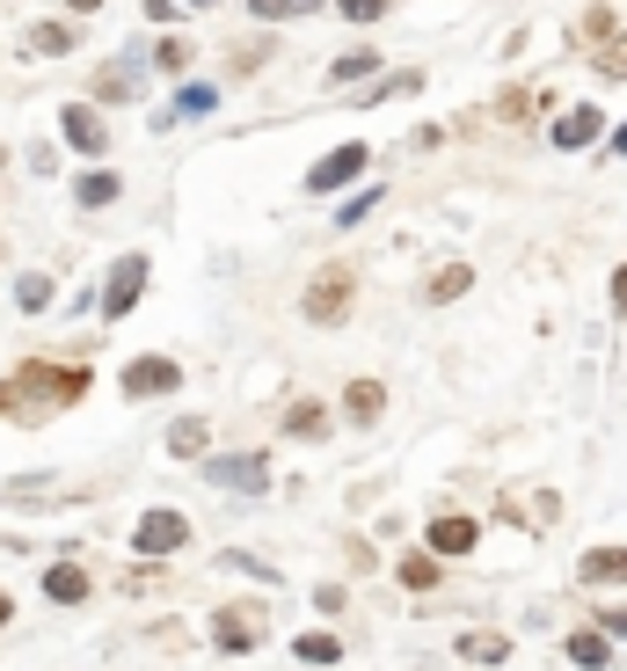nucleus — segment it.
Returning <instances> with one entry per match:
<instances>
[{
  "instance_id": "1",
  "label": "nucleus",
  "mask_w": 627,
  "mask_h": 671,
  "mask_svg": "<svg viewBox=\"0 0 627 671\" xmlns=\"http://www.w3.org/2000/svg\"><path fill=\"white\" fill-rule=\"evenodd\" d=\"M88 394V365H52V358H30L16 380H0V416L8 424H44L52 409L81 402Z\"/></svg>"
},
{
  "instance_id": "2",
  "label": "nucleus",
  "mask_w": 627,
  "mask_h": 671,
  "mask_svg": "<svg viewBox=\"0 0 627 671\" xmlns=\"http://www.w3.org/2000/svg\"><path fill=\"white\" fill-rule=\"evenodd\" d=\"M350 292H358V270H350V264L314 270V285H307V300H299V314H307L314 329H336V321L350 314Z\"/></svg>"
},
{
  "instance_id": "3",
  "label": "nucleus",
  "mask_w": 627,
  "mask_h": 671,
  "mask_svg": "<svg viewBox=\"0 0 627 671\" xmlns=\"http://www.w3.org/2000/svg\"><path fill=\"white\" fill-rule=\"evenodd\" d=\"M212 642L227 657H248L263 642V606H219V613H212Z\"/></svg>"
},
{
  "instance_id": "4",
  "label": "nucleus",
  "mask_w": 627,
  "mask_h": 671,
  "mask_svg": "<svg viewBox=\"0 0 627 671\" xmlns=\"http://www.w3.org/2000/svg\"><path fill=\"white\" fill-rule=\"evenodd\" d=\"M140 292H146V256H117V264H110V278H103V314L124 321L132 307H140Z\"/></svg>"
},
{
  "instance_id": "5",
  "label": "nucleus",
  "mask_w": 627,
  "mask_h": 671,
  "mask_svg": "<svg viewBox=\"0 0 627 671\" xmlns=\"http://www.w3.org/2000/svg\"><path fill=\"white\" fill-rule=\"evenodd\" d=\"M358 176H366V146L343 140L336 154H321V161L307 168V190H314V197H329V190H343V183H358Z\"/></svg>"
},
{
  "instance_id": "6",
  "label": "nucleus",
  "mask_w": 627,
  "mask_h": 671,
  "mask_svg": "<svg viewBox=\"0 0 627 671\" xmlns=\"http://www.w3.org/2000/svg\"><path fill=\"white\" fill-rule=\"evenodd\" d=\"M132 548L154 562V555H175V548H191V518L183 512H146L140 533H132Z\"/></svg>"
},
{
  "instance_id": "7",
  "label": "nucleus",
  "mask_w": 627,
  "mask_h": 671,
  "mask_svg": "<svg viewBox=\"0 0 627 671\" xmlns=\"http://www.w3.org/2000/svg\"><path fill=\"white\" fill-rule=\"evenodd\" d=\"M205 482H219V489H241V496H256L263 482H270V467H263V453H219V460H205Z\"/></svg>"
},
{
  "instance_id": "8",
  "label": "nucleus",
  "mask_w": 627,
  "mask_h": 671,
  "mask_svg": "<svg viewBox=\"0 0 627 671\" xmlns=\"http://www.w3.org/2000/svg\"><path fill=\"white\" fill-rule=\"evenodd\" d=\"M59 132H66L73 154H103V146H110V124L95 117V103H66V110H59Z\"/></svg>"
},
{
  "instance_id": "9",
  "label": "nucleus",
  "mask_w": 627,
  "mask_h": 671,
  "mask_svg": "<svg viewBox=\"0 0 627 671\" xmlns=\"http://www.w3.org/2000/svg\"><path fill=\"white\" fill-rule=\"evenodd\" d=\"M175 380H183V365H175V358H132V365H124V394H132V402L168 394Z\"/></svg>"
},
{
  "instance_id": "10",
  "label": "nucleus",
  "mask_w": 627,
  "mask_h": 671,
  "mask_svg": "<svg viewBox=\"0 0 627 671\" xmlns=\"http://www.w3.org/2000/svg\"><path fill=\"white\" fill-rule=\"evenodd\" d=\"M423 540H431V555H467L474 540H482V526H474L467 512H445V518H431V533H423Z\"/></svg>"
},
{
  "instance_id": "11",
  "label": "nucleus",
  "mask_w": 627,
  "mask_h": 671,
  "mask_svg": "<svg viewBox=\"0 0 627 671\" xmlns=\"http://www.w3.org/2000/svg\"><path fill=\"white\" fill-rule=\"evenodd\" d=\"M44 599H52V606H81L88 599V569L81 562H52V569H44Z\"/></svg>"
},
{
  "instance_id": "12",
  "label": "nucleus",
  "mask_w": 627,
  "mask_h": 671,
  "mask_svg": "<svg viewBox=\"0 0 627 671\" xmlns=\"http://www.w3.org/2000/svg\"><path fill=\"white\" fill-rule=\"evenodd\" d=\"M598 124H606V117H598L592 103H576L569 117L555 124V146H562V154H576V146H592V140H598Z\"/></svg>"
},
{
  "instance_id": "13",
  "label": "nucleus",
  "mask_w": 627,
  "mask_h": 671,
  "mask_svg": "<svg viewBox=\"0 0 627 671\" xmlns=\"http://www.w3.org/2000/svg\"><path fill=\"white\" fill-rule=\"evenodd\" d=\"M576 577L584 584H627V548H592L576 562Z\"/></svg>"
},
{
  "instance_id": "14",
  "label": "nucleus",
  "mask_w": 627,
  "mask_h": 671,
  "mask_svg": "<svg viewBox=\"0 0 627 671\" xmlns=\"http://www.w3.org/2000/svg\"><path fill=\"white\" fill-rule=\"evenodd\" d=\"M562 650H569V664H584V671H606V664H613V642L598 636V628H576Z\"/></svg>"
},
{
  "instance_id": "15",
  "label": "nucleus",
  "mask_w": 627,
  "mask_h": 671,
  "mask_svg": "<svg viewBox=\"0 0 627 671\" xmlns=\"http://www.w3.org/2000/svg\"><path fill=\"white\" fill-rule=\"evenodd\" d=\"M453 650L467 657V664H504V657H511V642H504V636H489V628H467V636H460Z\"/></svg>"
},
{
  "instance_id": "16",
  "label": "nucleus",
  "mask_w": 627,
  "mask_h": 671,
  "mask_svg": "<svg viewBox=\"0 0 627 671\" xmlns=\"http://www.w3.org/2000/svg\"><path fill=\"white\" fill-rule=\"evenodd\" d=\"M343 409H350V424H372V416L387 409V388H380V380H350Z\"/></svg>"
},
{
  "instance_id": "17",
  "label": "nucleus",
  "mask_w": 627,
  "mask_h": 671,
  "mask_svg": "<svg viewBox=\"0 0 627 671\" xmlns=\"http://www.w3.org/2000/svg\"><path fill=\"white\" fill-rule=\"evenodd\" d=\"M212 445V424L205 416H183V424H168V453H183V460H197Z\"/></svg>"
},
{
  "instance_id": "18",
  "label": "nucleus",
  "mask_w": 627,
  "mask_h": 671,
  "mask_svg": "<svg viewBox=\"0 0 627 671\" xmlns=\"http://www.w3.org/2000/svg\"><path fill=\"white\" fill-rule=\"evenodd\" d=\"M285 431H292V438H329V409L321 402H292L285 409Z\"/></svg>"
},
{
  "instance_id": "19",
  "label": "nucleus",
  "mask_w": 627,
  "mask_h": 671,
  "mask_svg": "<svg viewBox=\"0 0 627 671\" xmlns=\"http://www.w3.org/2000/svg\"><path fill=\"white\" fill-rule=\"evenodd\" d=\"M292 657H299V664H336V657H343V642H336L329 628H307V636L292 642Z\"/></svg>"
},
{
  "instance_id": "20",
  "label": "nucleus",
  "mask_w": 627,
  "mask_h": 671,
  "mask_svg": "<svg viewBox=\"0 0 627 671\" xmlns=\"http://www.w3.org/2000/svg\"><path fill=\"white\" fill-rule=\"evenodd\" d=\"M467 285H474V270H467V264H445V270L431 278V307H453Z\"/></svg>"
},
{
  "instance_id": "21",
  "label": "nucleus",
  "mask_w": 627,
  "mask_h": 671,
  "mask_svg": "<svg viewBox=\"0 0 627 671\" xmlns=\"http://www.w3.org/2000/svg\"><path fill=\"white\" fill-rule=\"evenodd\" d=\"M372 66H380V52H343L329 66V81H336V89H350V81H372Z\"/></svg>"
},
{
  "instance_id": "22",
  "label": "nucleus",
  "mask_w": 627,
  "mask_h": 671,
  "mask_svg": "<svg viewBox=\"0 0 627 671\" xmlns=\"http://www.w3.org/2000/svg\"><path fill=\"white\" fill-rule=\"evenodd\" d=\"M16 307H22V314H44V307H52V278H44V270H30V278L16 285Z\"/></svg>"
},
{
  "instance_id": "23",
  "label": "nucleus",
  "mask_w": 627,
  "mask_h": 671,
  "mask_svg": "<svg viewBox=\"0 0 627 671\" xmlns=\"http://www.w3.org/2000/svg\"><path fill=\"white\" fill-rule=\"evenodd\" d=\"M110 197H117V176H110V168H88L81 176V205L95 213V205H110Z\"/></svg>"
},
{
  "instance_id": "24",
  "label": "nucleus",
  "mask_w": 627,
  "mask_h": 671,
  "mask_svg": "<svg viewBox=\"0 0 627 671\" xmlns=\"http://www.w3.org/2000/svg\"><path fill=\"white\" fill-rule=\"evenodd\" d=\"M401 584H409V591H431L438 584V555H401Z\"/></svg>"
},
{
  "instance_id": "25",
  "label": "nucleus",
  "mask_w": 627,
  "mask_h": 671,
  "mask_svg": "<svg viewBox=\"0 0 627 671\" xmlns=\"http://www.w3.org/2000/svg\"><path fill=\"white\" fill-rule=\"evenodd\" d=\"M248 8H256L263 22H285V16H314L321 0H248Z\"/></svg>"
},
{
  "instance_id": "26",
  "label": "nucleus",
  "mask_w": 627,
  "mask_h": 671,
  "mask_svg": "<svg viewBox=\"0 0 627 671\" xmlns=\"http://www.w3.org/2000/svg\"><path fill=\"white\" fill-rule=\"evenodd\" d=\"M66 44H73L66 22H37V30H30V52H66Z\"/></svg>"
},
{
  "instance_id": "27",
  "label": "nucleus",
  "mask_w": 627,
  "mask_h": 671,
  "mask_svg": "<svg viewBox=\"0 0 627 671\" xmlns=\"http://www.w3.org/2000/svg\"><path fill=\"white\" fill-rule=\"evenodd\" d=\"M598 73H606V81H627V37L598 44Z\"/></svg>"
},
{
  "instance_id": "28",
  "label": "nucleus",
  "mask_w": 627,
  "mask_h": 671,
  "mask_svg": "<svg viewBox=\"0 0 627 671\" xmlns=\"http://www.w3.org/2000/svg\"><path fill=\"white\" fill-rule=\"evenodd\" d=\"M154 66L183 73V66H191V44H183V37H161V44H154Z\"/></svg>"
},
{
  "instance_id": "29",
  "label": "nucleus",
  "mask_w": 627,
  "mask_h": 671,
  "mask_svg": "<svg viewBox=\"0 0 627 671\" xmlns=\"http://www.w3.org/2000/svg\"><path fill=\"white\" fill-rule=\"evenodd\" d=\"M212 103H219V95H212L205 81H197V89H183V95H175V117H205Z\"/></svg>"
},
{
  "instance_id": "30",
  "label": "nucleus",
  "mask_w": 627,
  "mask_h": 671,
  "mask_svg": "<svg viewBox=\"0 0 627 671\" xmlns=\"http://www.w3.org/2000/svg\"><path fill=\"white\" fill-rule=\"evenodd\" d=\"M409 89H423V73H387V81H372V103L380 95H409Z\"/></svg>"
},
{
  "instance_id": "31",
  "label": "nucleus",
  "mask_w": 627,
  "mask_h": 671,
  "mask_svg": "<svg viewBox=\"0 0 627 671\" xmlns=\"http://www.w3.org/2000/svg\"><path fill=\"white\" fill-rule=\"evenodd\" d=\"M372 205H380V190H358V197H350V205H343V213H336V227H358V219H366Z\"/></svg>"
},
{
  "instance_id": "32",
  "label": "nucleus",
  "mask_w": 627,
  "mask_h": 671,
  "mask_svg": "<svg viewBox=\"0 0 627 671\" xmlns=\"http://www.w3.org/2000/svg\"><path fill=\"white\" fill-rule=\"evenodd\" d=\"M314 613H321V620L343 613V584H321V591H314Z\"/></svg>"
},
{
  "instance_id": "33",
  "label": "nucleus",
  "mask_w": 627,
  "mask_h": 671,
  "mask_svg": "<svg viewBox=\"0 0 627 671\" xmlns=\"http://www.w3.org/2000/svg\"><path fill=\"white\" fill-rule=\"evenodd\" d=\"M336 8H343L350 22H380L387 16V0H336Z\"/></svg>"
},
{
  "instance_id": "34",
  "label": "nucleus",
  "mask_w": 627,
  "mask_h": 671,
  "mask_svg": "<svg viewBox=\"0 0 627 671\" xmlns=\"http://www.w3.org/2000/svg\"><path fill=\"white\" fill-rule=\"evenodd\" d=\"M95 95H103V103H117V95H132V73H103V81H95Z\"/></svg>"
},
{
  "instance_id": "35",
  "label": "nucleus",
  "mask_w": 627,
  "mask_h": 671,
  "mask_svg": "<svg viewBox=\"0 0 627 671\" xmlns=\"http://www.w3.org/2000/svg\"><path fill=\"white\" fill-rule=\"evenodd\" d=\"M598 636H606V642L627 636V606H606V613H598Z\"/></svg>"
},
{
  "instance_id": "36",
  "label": "nucleus",
  "mask_w": 627,
  "mask_h": 671,
  "mask_svg": "<svg viewBox=\"0 0 627 671\" xmlns=\"http://www.w3.org/2000/svg\"><path fill=\"white\" fill-rule=\"evenodd\" d=\"M584 37H606L613 44V8H592V16H584Z\"/></svg>"
},
{
  "instance_id": "37",
  "label": "nucleus",
  "mask_w": 627,
  "mask_h": 671,
  "mask_svg": "<svg viewBox=\"0 0 627 671\" xmlns=\"http://www.w3.org/2000/svg\"><path fill=\"white\" fill-rule=\"evenodd\" d=\"M154 584H161V569H154V562H140L132 577H124V591H154Z\"/></svg>"
},
{
  "instance_id": "38",
  "label": "nucleus",
  "mask_w": 627,
  "mask_h": 671,
  "mask_svg": "<svg viewBox=\"0 0 627 671\" xmlns=\"http://www.w3.org/2000/svg\"><path fill=\"white\" fill-rule=\"evenodd\" d=\"M613 307H620V314H627V264L613 270Z\"/></svg>"
},
{
  "instance_id": "39",
  "label": "nucleus",
  "mask_w": 627,
  "mask_h": 671,
  "mask_svg": "<svg viewBox=\"0 0 627 671\" xmlns=\"http://www.w3.org/2000/svg\"><path fill=\"white\" fill-rule=\"evenodd\" d=\"M66 8H73V16H95V8H103V0H66Z\"/></svg>"
},
{
  "instance_id": "40",
  "label": "nucleus",
  "mask_w": 627,
  "mask_h": 671,
  "mask_svg": "<svg viewBox=\"0 0 627 671\" xmlns=\"http://www.w3.org/2000/svg\"><path fill=\"white\" fill-rule=\"evenodd\" d=\"M613 146H620V154H627V124H620V132H613Z\"/></svg>"
},
{
  "instance_id": "41",
  "label": "nucleus",
  "mask_w": 627,
  "mask_h": 671,
  "mask_svg": "<svg viewBox=\"0 0 627 671\" xmlns=\"http://www.w3.org/2000/svg\"><path fill=\"white\" fill-rule=\"evenodd\" d=\"M8 613H16V606H8V599H0V628H8Z\"/></svg>"
}]
</instances>
